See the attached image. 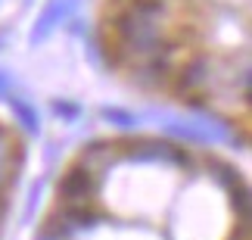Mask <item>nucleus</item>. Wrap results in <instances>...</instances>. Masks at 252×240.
Listing matches in <instances>:
<instances>
[{
  "label": "nucleus",
  "mask_w": 252,
  "mask_h": 240,
  "mask_svg": "<svg viewBox=\"0 0 252 240\" xmlns=\"http://www.w3.org/2000/svg\"><path fill=\"white\" fill-rule=\"evenodd\" d=\"M28 240H252L249 181L206 143L106 131L65 156Z\"/></svg>",
  "instance_id": "obj_1"
},
{
  "label": "nucleus",
  "mask_w": 252,
  "mask_h": 240,
  "mask_svg": "<svg viewBox=\"0 0 252 240\" xmlns=\"http://www.w3.org/2000/svg\"><path fill=\"white\" fill-rule=\"evenodd\" d=\"M94 37L125 88L215 119L249 147V0H103Z\"/></svg>",
  "instance_id": "obj_2"
},
{
  "label": "nucleus",
  "mask_w": 252,
  "mask_h": 240,
  "mask_svg": "<svg viewBox=\"0 0 252 240\" xmlns=\"http://www.w3.org/2000/svg\"><path fill=\"white\" fill-rule=\"evenodd\" d=\"M25 159H28L25 131L19 128L16 119H9L0 109V240H6V231H9L19 184H22V175H25Z\"/></svg>",
  "instance_id": "obj_3"
}]
</instances>
